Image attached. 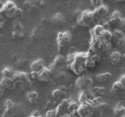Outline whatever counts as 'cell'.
<instances>
[{"instance_id":"1","label":"cell","mask_w":125,"mask_h":117,"mask_svg":"<svg viewBox=\"0 0 125 117\" xmlns=\"http://www.w3.org/2000/svg\"><path fill=\"white\" fill-rule=\"evenodd\" d=\"M87 53L78 52L68 55L67 58V68L75 73L81 74L86 68V60Z\"/></svg>"},{"instance_id":"2","label":"cell","mask_w":125,"mask_h":117,"mask_svg":"<svg viewBox=\"0 0 125 117\" xmlns=\"http://www.w3.org/2000/svg\"><path fill=\"white\" fill-rule=\"evenodd\" d=\"M16 84V87L21 90H28L32 85L30 76L26 73L22 71L15 72L13 78Z\"/></svg>"},{"instance_id":"3","label":"cell","mask_w":125,"mask_h":117,"mask_svg":"<svg viewBox=\"0 0 125 117\" xmlns=\"http://www.w3.org/2000/svg\"><path fill=\"white\" fill-rule=\"evenodd\" d=\"M23 112V108L21 105L15 104L10 100H7L5 102L2 117H17L21 115Z\"/></svg>"},{"instance_id":"4","label":"cell","mask_w":125,"mask_h":117,"mask_svg":"<svg viewBox=\"0 0 125 117\" xmlns=\"http://www.w3.org/2000/svg\"><path fill=\"white\" fill-rule=\"evenodd\" d=\"M1 12L5 17L8 18L18 17L22 14L21 9L17 7L14 2L10 1H6L4 4L3 9Z\"/></svg>"},{"instance_id":"5","label":"cell","mask_w":125,"mask_h":117,"mask_svg":"<svg viewBox=\"0 0 125 117\" xmlns=\"http://www.w3.org/2000/svg\"><path fill=\"white\" fill-rule=\"evenodd\" d=\"M94 21L93 11L90 10H85L81 13L78 18L77 23L82 27H88L92 24Z\"/></svg>"},{"instance_id":"6","label":"cell","mask_w":125,"mask_h":117,"mask_svg":"<svg viewBox=\"0 0 125 117\" xmlns=\"http://www.w3.org/2000/svg\"><path fill=\"white\" fill-rule=\"evenodd\" d=\"M93 80L88 76H81L75 81V87L82 91H86L92 88Z\"/></svg>"},{"instance_id":"7","label":"cell","mask_w":125,"mask_h":117,"mask_svg":"<svg viewBox=\"0 0 125 117\" xmlns=\"http://www.w3.org/2000/svg\"><path fill=\"white\" fill-rule=\"evenodd\" d=\"M109 12L108 7L104 4H102L101 6L95 8V9L93 11V14L94 17V21L101 22L103 20L106 19Z\"/></svg>"},{"instance_id":"8","label":"cell","mask_w":125,"mask_h":117,"mask_svg":"<svg viewBox=\"0 0 125 117\" xmlns=\"http://www.w3.org/2000/svg\"><path fill=\"white\" fill-rule=\"evenodd\" d=\"M111 42L118 47L125 46V35L123 30L120 29L114 30L112 32V39Z\"/></svg>"},{"instance_id":"9","label":"cell","mask_w":125,"mask_h":117,"mask_svg":"<svg viewBox=\"0 0 125 117\" xmlns=\"http://www.w3.org/2000/svg\"><path fill=\"white\" fill-rule=\"evenodd\" d=\"M67 65V58H65L63 56H58L55 58L50 68L51 69L52 73L54 71H58V70H61L62 68H64L65 66Z\"/></svg>"},{"instance_id":"10","label":"cell","mask_w":125,"mask_h":117,"mask_svg":"<svg viewBox=\"0 0 125 117\" xmlns=\"http://www.w3.org/2000/svg\"><path fill=\"white\" fill-rule=\"evenodd\" d=\"M72 38V35L68 31L59 32L57 34V43L59 48L65 47L70 43Z\"/></svg>"},{"instance_id":"11","label":"cell","mask_w":125,"mask_h":117,"mask_svg":"<svg viewBox=\"0 0 125 117\" xmlns=\"http://www.w3.org/2000/svg\"><path fill=\"white\" fill-rule=\"evenodd\" d=\"M12 36L14 39H21L24 36V27L19 21H16L13 24Z\"/></svg>"},{"instance_id":"12","label":"cell","mask_w":125,"mask_h":117,"mask_svg":"<svg viewBox=\"0 0 125 117\" xmlns=\"http://www.w3.org/2000/svg\"><path fill=\"white\" fill-rule=\"evenodd\" d=\"M94 107L90 104H81L79 106L78 112L82 117H91L94 112Z\"/></svg>"},{"instance_id":"13","label":"cell","mask_w":125,"mask_h":117,"mask_svg":"<svg viewBox=\"0 0 125 117\" xmlns=\"http://www.w3.org/2000/svg\"><path fill=\"white\" fill-rule=\"evenodd\" d=\"M67 92V89L65 87L61 86L59 88L54 90L52 92V96L56 101H62L65 99Z\"/></svg>"},{"instance_id":"14","label":"cell","mask_w":125,"mask_h":117,"mask_svg":"<svg viewBox=\"0 0 125 117\" xmlns=\"http://www.w3.org/2000/svg\"><path fill=\"white\" fill-rule=\"evenodd\" d=\"M69 100L65 99L63 101H61V103L56 107V110L57 112V116L61 115V117L66 115V112H68V104H69Z\"/></svg>"},{"instance_id":"15","label":"cell","mask_w":125,"mask_h":117,"mask_svg":"<svg viewBox=\"0 0 125 117\" xmlns=\"http://www.w3.org/2000/svg\"><path fill=\"white\" fill-rule=\"evenodd\" d=\"M52 72L49 68L45 67L39 73L38 80L43 82H47L51 79Z\"/></svg>"},{"instance_id":"16","label":"cell","mask_w":125,"mask_h":117,"mask_svg":"<svg viewBox=\"0 0 125 117\" xmlns=\"http://www.w3.org/2000/svg\"><path fill=\"white\" fill-rule=\"evenodd\" d=\"M45 67V61L42 58H38L36 60L32 62V63L31 64V71L39 73Z\"/></svg>"},{"instance_id":"17","label":"cell","mask_w":125,"mask_h":117,"mask_svg":"<svg viewBox=\"0 0 125 117\" xmlns=\"http://www.w3.org/2000/svg\"><path fill=\"white\" fill-rule=\"evenodd\" d=\"M87 55L89 57L92 58L96 63H98L100 60L101 58V52L98 49L90 47L89 51L87 52Z\"/></svg>"},{"instance_id":"18","label":"cell","mask_w":125,"mask_h":117,"mask_svg":"<svg viewBox=\"0 0 125 117\" xmlns=\"http://www.w3.org/2000/svg\"><path fill=\"white\" fill-rule=\"evenodd\" d=\"M0 82L3 85L4 87L7 90H12L17 88L15 83L13 79L12 78H2Z\"/></svg>"},{"instance_id":"19","label":"cell","mask_w":125,"mask_h":117,"mask_svg":"<svg viewBox=\"0 0 125 117\" xmlns=\"http://www.w3.org/2000/svg\"><path fill=\"white\" fill-rule=\"evenodd\" d=\"M90 91L94 98H101L105 95L106 89L103 87H96L92 88Z\"/></svg>"},{"instance_id":"20","label":"cell","mask_w":125,"mask_h":117,"mask_svg":"<svg viewBox=\"0 0 125 117\" xmlns=\"http://www.w3.org/2000/svg\"><path fill=\"white\" fill-rule=\"evenodd\" d=\"M112 91L117 95H123L125 93V88L120 82H115L112 85Z\"/></svg>"},{"instance_id":"21","label":"cell","mask_w":125,"mask_h":117,"mask_svg":"<svg viewBox=\"0 0 125 117\" xmlns=\"http://www.w3.org/2000/svg\"><path fill=\"white\" fill-rule=\"evenodd\" d=\"M112 78V74L110 73H100L96 76V80L99 82L104 83L109 81Z\"/></svg>"},{"instance_id":"22","label":"cell","mask_w":125,"mask_h":117,"mask_svg":"<svg viewBox=\"0 0 125 117\" xmlns=\"http://www.w3.org/2000/svg\"><path fill=\"white\" fill-rule=\"evenodd\" d=\"M109 58L111 63L113 64H117L122 58V54L118 51H114L110 54Z\"/></svg>"},{"instance_id":"23","label":"cell","mask_w":125,"mask_h":117,"mask_svg":"<svg viewBox=\"0 0 125 117\" xmlns=\"http://www.w3.org/2000/svg\"><path fill=\"white\" fill-rule=\"evenodd\" d=\"M26 98L30 103H35L39 99V94L35 91H29L27 93Z\"/></svg>"},{"instance_id":"24","label":"cell","mask_w":125,"mask_h":117,"mask_svg":"<svg viewBox=\"0 0 125 117\" xmlns=\"http://www.w3.org/2000/svg\"><path fill=\"white\" fill-rule=\"evenodd\" d=\"M100 38L102 40L105 41H108V42H111L112 39V33L109 30H104L101 33L100 35Z\"/></svg>"},{"instance_id":"25","label":"cell","mask_w":125,"mask_h":117,"mask_svg":"<svg viewBox=\"0 0 125 117\" xmlns=\"http://www.w3.org/2000/svg\"><path fill=\"white\" fill-rule=\"evenodd\" d=\"M15 73V72L12 68H10V67H6L2 69L1 74H2V78L13 79Z\"/></svg>"},{"instance_id":"26","label":"cell","mask_w":125,"mask_h":117,"mask_svg":"<svg viewBox=\"0 0 125 117\" xmlns=\"http://www.w3.org/2000/svg\"><path fill=\"white\" fill-rule=\"evenodd\" d=\"M114 114L117 117H122L125 115V107L121 105H117L114 108Z\"/></svg>"},{"instance_id":"27","label":"cell","mask_w":125,"mask_h":117,"mask_svg":"<svg viewBox=\"0 0 125 117\" xmlns=\"http://www.w3.org/2000/svg\"><path fill=\"white\" fill-rule=\"evenodd\" d=\"M89 101H90V99L87 93L85 91H81L78 98V103L80 105L86 104Z\"/></svg>"},{"instance_id":"28","label":"cell","mask_w":125,"mask_h":117,"mask_svg":"<svg viewBox=\"0 0 125 117\" xmlns=\"http://www.w3.org/2000/svg\"><path fill=\"white\" fill-rule=\"evenodd\" d=\"M79 106H80V104L78 102L74 101H70L68 107V112L70 114H72L75 111L78 110Z\"/></svg>"},{"instance_id":"29","label":"cell","mask_w":125,"mask_h":117,"mask_svg":"<svg viewBox=\"0 0 125 117\" xmlns=\"http://www.w3.org/2000/svg\"><path fill=\"white\" fill-rule=\"evenodd\" d=\"M104 28L101 24H98L96 25L92 31V37H95L100 36L101 33L104 30Z\"/></svg>"},{"instance_id":"30","label":"cell","mask_w":125,"mask_h":117,"mask_svg":"<svg viewBox=\"0 0 125 117\" xmlns=\"http://www.w3.org/2000/svg\"><path fill=\"white\" fill-rule=\"evenodd\" d=\"M96 62H95L92 58H91L90 57H89L87 55V60H86V63H85L86 68H93L96 66Z\"/></svg>"},{"instance_id":"31","label":"cell","mask_w":125,"mask_h":117,"mask_svg":"<svg viewBox=\"0 0 125 117\" xmlns=\"http://www.w3.org/2000/svg\"><path fill=\"white\" fill-rule=\"evenodd\" d=\"M57 117V113L56 112V109H52L50 110L47 112L46 113L45 117Z\"/></svg>"},{"instance_id":"32","label":"cell","mask_w":125,"mask_h":117,"mask_svg":"<svg viewBox=\"0 0 125 117\" xmlns=\"http://www.w3.org/2000/svg\"><path fill=\"white\" fill-rule=\"evenodd\" d=\"M121 13L118 10H115L112 13L111 18H122L121 17Z\"/></svg>"},{"instance_id":"33","label":"cell","mask_w":125,"mask_h":117,"mask_svg":"<svg viewBox=\"0 0 125 117\" xmlns=\"http://www.w3.org/2000/svg\"><path fill=\"white\" fill-rule=\"evenodd\" d=\"M5 23V18L4 15L2 14V12H0V29L3 27L4 24Z\"/></svg>"},{"instance_id":"34","label":"cell","mask_w":125,"mask_h":117,"mask_svg":"<svg viewBox=\"0 0 125 117\" xmlns=\"http://www.w3.org/2000/svg\"><path fill=\"white\" fill-rule=\"evenodd\" d=\"M30 78L33 79L34 80H38V76H39V73L37 72L31 71L30 74Z\"/></svg>"},{"instance_id":"35","label":"cell","mask_w":125,"mask_h":117,"mask_svg":"<svg viewBox=\"0 0 125 117\" xmlns=\"http://www.w3.org/2000/svg\"><path fill=\"white\" fill-rule=\"evenodd\" d=\"M92 4H93V6H95L96 7H99V6H101L103 4L102 1H96V0H95V1H92Z\"/></svg>"},{"instance_id":"36","label":"cell","mask_w":125,"mask_h":117,"mask_svg":"<svg viewBox=\"0 0 125 117\" xmlns=\"http://www.w3.org/2000/svg\"><path fill=\"white\" fill-rule=\"evenodd\" d=\"M120 30H125V18L121 19L120 26Z\"/></svg>"},{"instance_id":"37","label":"cell","mask_w":125,"mask_h":117,"mask_svg":"<svg viewBox=\"0 0 125 117\" xmlns=\"http://www.w3.org/2000/svg\"><path fill=\"white\" fill-rule=\"evenodd\" d=\"M5 90H6V88L4 87L3 85H2V84H1V83L0 82V97L4 95Z\"/></svg>"},{"instance_id":"38","label":"cell","mask_w":125,"mask_h":117,"mask_svg":"<svg viewBox=\"0 0 125 117\" xmlns=\"http://www.w3.org/2000/svg\"><path fill=\"white\" fill-rule=\"evenodd\" d=\"M72 117H82L81 115H80L79 112H78V110L75 111L73 113H72V114H70Z\"/></svg>"},{"instance_id":"39","label":"cell","mask_w":125,"mask_h":117,"mask_svg":"<svg viewBox=\"0 0 125 117\" xmlns=\"http://www.w3.org/2000/svg\"><path fill=\"white\" fill-rule=\"evenodd\" d=\"M119 81L120 82L121 84H122V85L125 88V74H124V75H123L122 77H121Z\"/></svg>"},{"instance_id":"40","label":"cell","mask_w":125,"mask_h":117,"mask_svg":"<svg viewBox=\"0 0 125 117\" xmlns=\"http://www.w3.org/2000/svg\"><path fill=\"white\" fill-rule=\"evenodd\" d=\"M30 117H42V116L40 115L39 112L35 111V112H33L32 114V115Z\"/></svg>"},{"instance_id":"41","label":"cell","mask_w":125,"mask_h":117,"mask_svg":"<svg viewBox=\"0 0 125 117\" xmlns=\"http://www.w3.org/2000/svg\"><path fill=\"white\" fill-rule=\"evenodd\" d=\"M26 60L25 59H21V60H18V62H17V65L18 66H23L25 65L26 62H25Z\"/></svg>"},{"instance_id":"42","label":"cell","mask_w":125,"mask_h":117,"mask_svg":"<svg viewBox=\"0 0 125 117\" xmlns=\"http://www.w3.org/2000/svg\"><path fill=\"white\" fill-rule=\"evenodd\" d=\"M3 6H4V4L2 3V2L0 1V12H1V11L2 10V9H3Z\"/></svg>"},{"instance_id":"43","label":"cell","mask_w":125,"mask_h":117,"mask_svg":"<svg viewBox=\"0 0 125 117\" xmlns=\"http://www.w3.org/2000/svg\"><path fill=\"white\" fill-rule=\"evenodd\" d=\"M63 117H72L70 114H66L63 115Z\"/></svg>"},{"instance_id":"44","label":"cell","mask_w":125,"mask_h":117,"mask_svg":"<svg viewBox=\"0 0 125 117\" xmlns=\"http://www.w3.org/2000/svg\"><path fill=\"white\" fill-rule=\"evenodd\" d=\"M122 117H125V115H123V116H122Z\"/></svg>"},{"instance_id":"45","label":"cell","mask_w":125,"mask_h":117,"mask_svg":"<svg viewBox=\"0 0 125 117\" xmlns=\"http://www.w3.org/2000/svg\"><path fill=\"white\" fill-rule=\"evenodd\" d=\"M63 117V116H62V117Z\"/></svg>"}]
</instances>
